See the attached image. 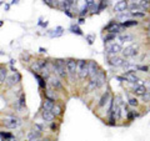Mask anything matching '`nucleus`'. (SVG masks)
<instances>
[{
  "label": "nucleus",
  "mask_w": 150,
  "mask_h": 141,
  "mask_svg": "<svg viewBox=\"0 0 150 141\" xmlns=\"http://www.w3.org/2000/svg\"><path fill=\"white\" fill-rule=\"evenodd\" d=\"M67 59H54L51 60V70L55 73L56 76H59L62 80L68 79V71L65 68Z\"/></svg>",
  "instance_id": "nucleus-1"
},
{
  "label": "nucleus",
  "mask_w": 150,
  "mask_h": 141,
  "mask_svg": "<svg viewBox=\"0 0 150 141\" xmlns=\"http://www.w3.org/2000/svg\"><path fill=\"white\" fill-rule=\"evenodd\" d=\"M76 76L80 81H85L89 79V68H88V60H78V68H76Z\"/></svg>",
  "instance_id": "nucleus-2"
},
{
  "label": "nucleus",
  "mask_w": 150,
  "mask_h": 141,
  "mask_svg": "<svg viewBox=\"0 0 150 141\" xmlns=\"http://www.w3.org/2000/svg\"><path fill=\"white\" fill-rule=\"evenodd\" d=\"M123 51V46H121L120 43H110L105 45V53H106V58H110V56H116L121 54Z\"/></svg>",
  "instance_id": "nucleus-3"
},
{
  "label": "nucleus",
  "mask_w": 150,
  "mask_h": 141,
  "mask_svg": "<svg viewBox=\"0 0 150 141\" xmlns=\"http://www.w3.org/2000/svg\"><path fill=\"white\" fill-rule=\"evenodd\" d=\"M21 124V120L16 116H5L1 120V125L5 129H16Z\"/></svg>",
  "instance_id": "nucleus-4"
},
{
  "label": "nucleus",
  "mask_w": 150,
  "mask_h": 141,
  "mask_svg": "<svg viewBox=\"0 0 150 141\" xmlns=\"http://www.w3.org/2000/svg\"><path fill=\"white\" fill-rule=\"evenodd\" d=\"M65 68H67L68 71V78L70 80H73L76 76V68H78V60L74 58H69L67 59V63H65Z\"/></svg>",
  "instance_id": "nucleus-5"
},
{
  "label": "nucleus",
  "mask_w": 150,
  "mask_h": 141,
  "mask_svg": "<svg viewBox=\"0 0 150 141\" xmlns=\"http://www.w3.org/2000/svg\"><path fill=\"white\" fill-rule=\"evenodd\" d=\"M140 53V45L139 44H130L128 46H125L121 51V55H123V58H133V56L138 55Z\"/></svg>",
  "instance_id": "nucleus-6"
},
{
  "label": "nucleus",
  "mask_w": 150,
  "mask_h": 141,
  "mask_svg": "<svg viewBox=\"0 0 150 141\" xmlns=\"http://www.w3.org/2000/svg\"><path fill=\"white\" fill-rule=\"evenodd\" d=\"M48 81H50V85H51V87H53L54 90H56V91L58 90L63 91L64 90V84L62 81V79H60L59 76H56V75H50Z\"/></svg>",
  "instance_id": "nucleus-7"
},
{
  "label": "nucleus",
  "mask_w": 150,
  "mask_h": 141,
  "mask_svg": "<svg viewBox=\"0 0 150 141\" xmlns=\"http://www.w3.org/2000/svg\"><path fill=\"white\" fill-rule=\"evenodd\" d=\"M88 68H89V79L95 78L101 70L99 64L96 61H94V60H88Z\"/></svg>",
  "instance_id": "nucleus-8"
},
{
  "label": "nucleus",
  "mask_w": 150,
  "mask_h": 141,
  "mask_svg": "<svg viewBox=\"0 0 150 141\" xmlns=\"http://www.w3.org/2000/svg\"><path fill=\"white\" fill-rule=\"evenodd\" d=\"M106 60H108V65L111 66V68H120V66H123V64L125 61V59L123 58V56H119V55L106 58Z\"/></svg>",
  "instance_id": "nucleus-9"
},
{
  "label": "nucleus",
  "mask_w": 150,
  "mask_h": 141,
  "mask_svg": "<svg viewBox=\"0 0 150 141\" xmlns=\"http://www.w3.org/2000/svg\"><path fill=\"white\" fill-rule=\"evenodd\" d=\"M20 81H21V75L16 71L13 75H10V76H8L5 84H6V87H13V86H15V84L20 82Z\"/></svg>",
  "instance_id": "nucleus-10"
},
{
  "label": "nucleus",
  "mask_w": 150,
  "mask_h": 141,
  "mask_svg": "<svg viewBox=\"0 0 150 141\" xmlns=\"http://www.w3.org/2000/svg\"><path fill=\"white\" fill-rule=\"evenodd\" d=\"M111 96H112V95H111L110 90H106V91L100 96L99 101H98V109H103V107H105V106L108 105V102H109V100H110Z\"/></svg>",
  "instance_id": "nucleus-11"
},
{
  "label": "nucleus",
  "mask_w": 150,
  "mask_h": 141,
  "mask_svg": "<svg viewBox=\"0 0 150 141\" xmlns=\"http://www.w3.org/2000/svg\"><path fill=\"white\" fill-rule=\"evenodd\" d=\"M128 8H129V4H128V1H126V0H119V1L114 5L112 10H114V13L121 14V13H124V11L128 10Z\"/></svg>",
  "instance_id": "nucleus-12"
},
{
  "label": "nucleus",
  "mask_w": 150,
  "mask_h": 141,
  "mask_svg": "<svg viewBox=\"0 0 150 141\" xmlns=\"http://www.w3.org/2000/svg\"><path fill=\"white\" fill-rule=\"evenodd\" d=\"M148 92V89L145 87L144 85H138V84H134L133 86H131V94H133L134 96H140L142 97L144 94Z\"/></svg>",
  "instance_id": "nucleus-13"
},
{
  "label": "nucleus",
  "mask_w": 150,
  "mask_h": 141,
  "mask_svg": "<svg viewBox=\"0 0 150 141\" xmlns=\"http://www.w3.org/2000/svg\"><path fill=\"white\" fill-rule=\"evenodd\" d=\"M95 80H96V90H99V89H101L106 84V74H105V71L100 70L99 74L95 76Z\"/></svg>",
  "instance_id": "nucleus-14"
},
{
  "label": "nucleus",
  "mask_w": 150,
  "mask_h": 141,
  "mask_svg": "<svg viewBox=\"0 0 150 141\" xmlns=\"http://www.w3.org/2000/svg\"><path fill=\"white\" fill-rule=\"evenodd\" d=\"M123 76L125 78V81H128L130 84H137L140 79L137 75V71H125L123 74Z\"/></svg>",
  "instance_id": "nucleus-15"
},
{
  "label": "nucleus",
  "mask_w": 150,
  "mask_h": 141,
  "mask_svg": "<svg viewBox=\"0 0 150 141\" xmlns=\"http://www.w3.org/2000/svg\"><path fill=\"white\" fill-rule=\"evenodd\" d=\"M50 112L55 116V119H56V117H60V119H62L63 115H64V107H63L62 104H59V102H55Z\"/></svg>",
  "instance_id": "nucleus-16"
},
{
  "label": "nucleus",
  "mask_w": 150,
  "mask_h": 141,
  "mask_svg": "<svg viewBox=\"0 0 150 141\" xmlns=\"http://www.w3.org/2000/svg\"><path fill=\"white\" fill-rule=\"evenodd\" d=\"M118 39H119V41H120V44H121V43H131V41L135 40V35L125 31V32H121V34H119Z\"/></svg>",
  "instance_id": "nucleus-17"
},
{
  "label": "nucleus",
  "mask_w": 150,
  "mask_h": 141,
  "mask_svg": "<svg viewBox=\"0 0 150 141\" xmlns=\"http://www.w3.org/2000/svg\"><path fill=\"white\" fill-rule=\"evenodd\" d=\"M44 96H45V99H49V100L54 101V102L59 101V96H58V94H56V90H54V89H45Z\"/></svg>",
  "instance_id": "nucleus-18"
},
{
  "label": "nucleus",
  "mask_w": 150,
  "mask_h": 141,
  "mask_svg": "<svg viewBox=\"0 0 150 141\" xmlns=\"http://www.w3.org/2000/svg\"><path fill=\"white\" fill-rule=\"evenodd\" d=\"M41 135H43V133H40V131H38L35 129L30 130L29 133H28V141H38L39 139H41Z\"/></svg>",
  "instance_id": "nucleus-19"
},
{
  "label": "nucleus",
  "mask_w": 150,
  "mask_h": 141,
  "mask_svg": "<svg viewBox=\"0 0 150 141\" xmlns=\"http://www.w3.org/2000/svg\"><path fill=\"white\" fill-rule=\"evenodd\" d=\"M123 29H128V27H133V26H138L140 24V21L137 20V19H126L125 21H121L120 23Z\"/></svg>",
  "instance_id": "nucleus-20"
},
{
  "label": "nucleus",
  "mask_w": 150,
  "mask_h": 141,
  "mask_svg": "<svg viewBox=\"0 0 150 141\" xmlns=\"http://www.w3.org/2000/svg\"><path fill=\"white\" fill-rule=\"evenodd\" d=\"M41 119H43L44 123H53V121L55 120V116L51 114L50 111H46V110H41Z\"/></svg>",
  "instance_id": "nucleus-21"
},
{
  "label": "nucleus",
  "mask_w": 150,
  "mask_h": 141,
  "mask_svg": "<svg viewBox=\"0 0 150 141\" xmlns=\"http://www.w3.org/2000/svg\"><path fill=\"white\" fill-rule=\"evenodd\" d=\"M33 74H34V76L38 79V84H39L40 89H44V90H45V89L48 87V82H46V80L41 76L39 73H33Z\"/></svg>",
  "instance_id": "nucleus-22"
},
{
  "label": "nucleus",
  "mask_w": 150,
  "mask_h": 141,
  "mask_svg": "<svg viewBox=\"0 0 150 141\" xmlns=\"http://www.w3.org/2000/svg\"><path fill=\"white\" fill-rule=\"evenodd\" d=\"M128 96V106H130V107H138L139 105H140V102H139V100L137 99V96H131V95H126Z\"/></svg>",
  "instance_id": "nucleus-23"
},
{
  "label": "nucleus",
  "mask_w": 150,
  "mask_h": 141,
  "mask_svg": "<svg viewBox=\"0 0 150 141\" xmlns=\"http://www.w3.org/2000/svg\"><path fill=\"white\" fill-rule=\"evenodd\" d=\"M116 37H118V35L111 34V32H106V34L104 35V37H103V41H104V45H108V44L112 43V41H115Z\"/></svg>",
  "instance_id": "nucleus-24"
},
{
  "label": "nucleus",
  "mask_w": 150,
  "mask_h": 141,
  "mask_svg": "<svg viewBox=\"0 0 150 141\" xmlns=\"http://www.w3.org/2000/svg\"><path fill=\"white\" fill-rule=\"evenodd\" d=\"M63 31H64V29L62 26H58L56 29H54V30H49L48 31V35L50 36V37H58V36H62L63 35Z\"/></svg>",
  "instance_id": "nucleus-25"
},
{
  "label": "nucleus",
  "mask_w": 150,
  "mask_h": 141,
  "mask_svg": "<svg viewBox=\"0 0 150 141\" xmlns=\"http://www.w3.org/2000/svg\"><path fill=\"white\" fill-rule=\"evenodd\" d=\"M8 79V69L5 66H0V85L5 84Z\"/></svg>",
  "instance_id": "nucleus-26"
},
{
  "label": "nucleus",
  "mask_w": 150,
  "mask_h": 141,
  "mask_svg": "<svg viewBox=\"0 0 150 141\" xmlns=\"http://www.w3.org/2000/svg\"><path fill=\"white\" fill-rule=\"evenodd\" d=\"M54 104H55V102H54V101H51V100H49V99H44L43 105H41V109H43V110H46V111H51V109H53Z\"/></svg>",
  "instance_id": "nucleus-27"
},
{
  "label": "nucleus",
  "mask_w": 150,
  "mask_h": 141,
  "mask_svg": "<svg viewBox=\"0 0 150 141\" xmlns=\"http://www.w3.org/2000/svg\"><path fill=\"white\" fill-rule=\"evenodd\" d=\"M130 16H133L134 19H144L145 16H146V13L145 11H139V10H137V11H130Z\"/></svg>",
  "instance_id": "nucleus-28"
},
{
  "label": "nucleus",
  "mask_w": 150,
  "mask_h": 141,
  "mask_svg": "<svg viewBox=\"0 0 150 141\" xmlns=\"http://www.w3.org/2000/svg\"><path fill=\"white\" fill-rule=\"evenodd\" d=\"M40 64H39V61L38 60H35V61H33L31 64H30V71L31 73H40Z\"/></svg>",
  "instance_id": "nucleus-29"
},
{
  "label": "nucleus",
  "mask_w": 150,
  "mask_h": 141,
  "mask_svg": "<svg viewBox=\"0 0 150 141\" xmlns=\"http://www.w3.org/2000/svg\"><path fill=\"white\" fill-rule=\"evenodd\" d=\"M70 31H71L73 34H76V35H80V36L84 35L81 29H80V26H79L78 24H73L71 26H70Z\"/></svg>",
  "instance_id": "nucleus-30"
},
{
  "label": "nucleus",
  "mask_w": 150,
  "mask_h": 141,
  "mask_svg": "<svg viewBox=\"0 0 150 141\" xmlns=\"http://www.w3.org/2000/svg\"><path fill=\"white\" fill-rule=\"evenodd\" d=\"M62 9H63V11L71 10V9H73L71 1H70V0H62Z\"/></svg>",
  "instance_id": "nucleus-31"
},
{
  "label": "nucleus",
  "mask_w": 150,
  "mask_h": 141,
  "mask_svg": "<svg viewBox=\"0 0 150 141\" xmlns=\"http://www.w3.org/2000/svg\"><path fill=\"white\" fill-rule=\"evenodd\" d=\"M108 4H109V0H100L99 4H98V13H100L104 10V9H106Z\"/></svg>",
  "instance_id": "nucleus-32"
},
{
  "label": "nucleus",
  "mask_w": 150,
  "mask_h": 141,
  "mask_svg": "<svg viewBox=\"0 0 150 141\" xmlns=\"http://www.w3.org/2000/svg\"><path fill=\"white\" fill-rule=\"evenodd\" d=\"M0 136L4 139V140H10V139H14V135L11 133H9V131H0Z\"/></svg>",
  "instance_id": "nucleus-33"
},
{
  "label": "nucleus",
  "mask_w": 150,
  "mask_h": 141,
  "mask_svg": "<svg viewBox=\"0 0 150 141\" xmlns=\"http://www.w3.org/2000/svg\"><path fill=\"white\" fill-rule=\"evenodd\" d=\"M49 129L51 130V133H58L59 131V124L55 123V121H53V123L49 124Z\"/></svg>",
  "instance_id": "nucleus-34"
},
{
  "label": "nucleus",
  "mask_w": 150,
  "mask_h": 141,
  "mask_svg": "<svg viewBox=\"0 0 150 141\" xmlns=\"http://www.w3.org/2000/svg\"><path fill=\"white\" fill-rule=\"evenodd\" d=\"M135 69L142 73H149V66L148 65H135Z\"/></svg>",
  "instance_id": "nucleus-35"
},
{
  "label": "nucleus",
  "mask_w": 150,
  "mask_h": 141,
  "mask_svg": "<svg viewBox=\"0 0 150 141\" xmlns=\"http://www.w3.org/2000/svg\"><path fill=\"white\" fill-rule=\"evenodd\" d=\"M21 60H23L24 63H30V61H31V55L25 51V53L21 54Z\"/></svg>",
  "instance_id": "nucleus-36"
},
{
  "label": "nucleus",
  "mask_w": 150,
  "mask_h": 141,
  "mask_svg": "<svg viewBox=\"0 0 150 141\" xmlns=\"http://www.w3.org/2000/svg\"><path fill=\"white\" fill-rule=\"evenodd\" d=\"M89 14V8L85 5V4H84V6L81 8V10H80V13H79V15H80L81 18H85L86 15Z\"/></svg>",
  "instance_id": "nucleus-37"
},
{
  "label": "nucleus",
  "mask_w": 150,
  "mask_h": 141,
  "mask_svg": "<svg viewBox=\"0 0 150 141\" xmlns=\"http://www.w3.org/2000/svg\"><path fill=\"white\" fill-rule=\"evenodd\" d=\"M85 39L88 41V44L91 45L94 41H95V35H94V34H88V35H85Z\"/></svg>",
  "instance_id": "nucleus-38"
},
{
  "label": "nucleus",
  "mask_w": 150,
  "mask_h": 141,
  "mask_svg": "<svg viewBox=\"0 0 150 141\" xmlns=\"http://www.w3.org/2000/svg\"><path fill=\"white\" fill-rule=\"evenodd\" d=\"M19 106L20 107H24L25 106V94L23 92L20 95V99H19Z\"/></svg>",
  "instance_id": "nucleus-39"
},
{
  "label": "nucleus",
  "mask_w": 150,
  "mask_h": 141,
  "mask_svg": "<svg viewBox=\"0 0 150 141\" xmlns=\"http://www.w3.org/2000/svg\"><path fill=\"white\" fill-rule=\"evenodd\" d=\"M142 100H143L144 104H148V102H150V92L149 91L142 96Z\"/></svg>",
  "instance_id": "nucleus-40"
},
{
  "label": "nucleus",
  "mask_w": 150,
  "mask_h": 141,
  "mask_svg": "<svg viewBox=\"0 0 150 141\" xmlns=\"http://www.w3.org/2000/svg\"><path fill=\"white\" fill-rule=\"evenodd\" d=\"M115 23H116L115 20H112V21H110V23H109V24H108L106 26H104V29H103V30H104L105 32H108V31H109V30L111 29V27H112V26H114V25H115Z\"/></svg>",
  "instance_id": "nucleus-41"
},
{
  "label": "nucleus",
  "mask_w": 150,
  "mask_h": 141,
  "mask_svg": "<svg viewBox=\"0 0 150 141\" xmlns=\"http://www.w3.org/2000/svg\"><path fill=\"white\" fill-rule=\"evenodd\" d=\"M84 1H85L84 4H85V5L89 8V11H90V9L93 8L94 4H95V0H84Z\"/></svg>",
  "instance_id": "nucleus-42"
},
{
  "label": "nucleus",
  "mask_w": 150,
  "mask_h": 141,
  "mask_svg": "<svg viewBox=\"0 0 150 141\" xmlns=\"http://www.w3.org/2000/svg\"><path fill=\"white\" fill-rule=\"evenodd\" d=\"M34 129L38 130V131H40V133H43V131H44V126L41 124H39V123H35L34 124Z\"/></svg>",
  "instance_id": "nucleus-43"
},
{
  "label": "nucleus",
  "mask_w": 150,
  "mask_h": 141,
  "mask_svg": "<svg viewBox=\"0 0 150 141\" xmlns=\"http://www.w3.org/2000/svg\"><path fill=\"white\" fill-rule=\"evenodd\" d=\"M43 3L48 6H51V8L54 6V0H43Z\"/></svg>",
  "instance_id": "nucleus-44"
},
{
  "label": "nucleus",
  "mask_w": 150,
  "mask_h": 141,
  "mask_svg": "<svg viewBox=\"0 0 150 141\" xmlns=\"http://www.w3.org/2000/svg\"><path fill=\"white\" fill-rule=\"evenodd\" d=\"M83 24H85V18H79V21H78V25H83Z\"/></svg>",
  "instance_id": "nucleus-45"
},
{
  "label": "nucleus",
  "mask_w": 150,
  "mask_h": 141,
  "mask_svg": "<svg viewBox=\"0 0 150 141\" xmlns=\"http://www.w3.org/2000/svg\"><path fill=\"white\" fill-rule=\"evenodd\" d=\"M64 14H65V15H68L69 18H74V14H73V13H70V10H65Z\"/></svg>",
  "instance_id": "nucleus-46"
},
{
  "label": "nucleus",
  "mask_w": 150,
  "mask_h": 141,
  "mask_svg": "<svg viewBox=\"0 0 150 141\" xmlns=\"http://www.w3.org/2000/svg\"><path fill=\"white\" fill-rule=\"evenodd\" d=\"M39 51H40L41 54H45V53H46V49H44V48H40V49H39Z\"/></svg>",
  "instance_id": "nucleus-47"
},
{
  "label": "nucleus",
  "mask_w": 150,
  "mask_h": 141,
  "mask_svg": "<svg viewBox=\"0 0 150 141\" xmlns=\"http://www.w3.org/2000/svg\"><path fill=\"white\" fill-rule=\"evenodd\" d=\"M9 9H10V4H6V5H5V10H9Z\"/></svg>",
  "instance_id": "nucleus-48"
},
{
  "label": "nucleus",
  "mask_w": 150,
  "mask_h": 141,
  "mask_svg": "<svg viewBox=\"0 0 150 141\" xmlns=\"http://www.w3.org/2000/svg\"><path fill=\"white\" fill-rule=\"evenodd\" d=\"M19 3V0H13V1H11V4H18Z\"/></svg>",
  "instance_id": "nucleus-49"
},
{
  "label": "nucleus",
  "mask_w": 150,
  "mask_h": 141,
  "mask_svg": "<svg viewBox=\"0 0 150 141\" xmlns=\"http://www.w3.org/2000/svg\"><path fill=\"white\" fill-rule=\"evenodd\" d=\"M6 141H19V140H16L15 137H14V139H10V140H6Z\"/></svg>",
  "instance_id": "nucleus-50"
},
{
  "label": "nucleus",
  "mask_w": 150,
  "mask_h": 141,
  "mask_svg": "<svg viewBox=\"0 0 150 141\" xmlns=\"http://www.w3.org/2000/svg\"><path fill=\"white\" fill-rule=\"evenodd\" d=\"M3 25V21H0V26H1Z\"/></svg>",
  "instance_id": "nucleus-51"
},
{
  "label": "nucleus",
  "mask_w": 150,
  "mask_h": 141,
  "mask_svg": "<svg viewBox=\"0 0 150 141\" xmlns=\"http://www.w3.org/2000/svg\"><path fill=\"white\" fill-rule=\"evenodd\" d=\"M149 73H150V66H149Z\"/></svg>",
  "instance_id": "nucleus-52"
},
{
  "label": "nucleus",
  "mask_w": 150,
  "mask_h": 141,
  "mask_svg": "<svg viewBox=\"0 0 150 141\" xmlns=\"http://www.w3.org/2000/svg\"><path fill=\"white\" fill-rule=\"evenodd\" d=\"M0 66H1V65H0Z\"/></svg>",
  "instance_id": "nucleus-53"
}]
</instances>
